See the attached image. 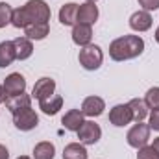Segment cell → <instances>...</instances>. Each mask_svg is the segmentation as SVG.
<instances>
[{"instance_id": "obj_33", "label": "cell", "mask_w": 159, "mask_h": 159, "mask_svg": "<svg viewBox=\"0 0 159 159\" xmlns=\"http://www.w3.org/2000/svg\"><path fill=\"white\" fill-rule=\"evenodd\" d=\"M17 159H32V157H28V156H20V157H17Z\"/></svg>"}, {"instance_id": "obj_7", "label": "cell", "mask_w": 159, "mask_h": 159, "mask_svg": "<svg viewBox=\"0 0 159 159\" xmlns=\"http://www.w3.org/2000/svg\"><path fill=\"white\" fill-rule=\"evenodd\" d=\"M133 120V113L131 107L128 104H117L115 107L109 109V122L117 128H124Z\"/></svg>"}, {"instance_id": "obj_21", "label": "cell", "mask_w": 159, "mask_h": 159, "mask_svg": "<svg viewBox=\"0 0 159 159\" xmlns=\"http://www.w3.org/2000/svg\"><path fill=\"white\" fill-rule=\"evenodd\" d=\"M87 148L81 143H69L63 148V159H87Z\"/></svg>"}, {"instance_id": "obj_4", "label": "cell", "mask_w": 159, "mask_h": 159, "mask_svg": "<svg viewBox=\"0 0 159 159\" xmlns=\"http://www.w3.org/2000/svg\"><path fill=\"white\" fill-rule=\"evenodd\" d=\"M150 126L148 124H144V122H137L133 128H129V131H128V135H126V141H128V144L131 146V148H143V146H146L148 144V141H150Z\"/></svg>"}, {"instance_id": "obj_11", "label": "cell", "mask_w": 159, "mask_h": 159, "mask_svg": "<svg viewBox=\"0 0 159 159\" xmlns=\"http://www.w3.org/2000/svg\"><path fill=\"white\" fill-rule=\"evenodd\" d=\"M98 20V7L94 2H85L78 6V22L80 24H89L93 26Z\"/></svg>"}, {"instance_id": "obj_30", "label": "cell", "mask_w": 159, "mask_h": 159, "mask_svg": "<svg viewBox=\"0 0 159 159\" xmlns=\"http://www.w3.org/2000/svg\"><path fill=\"white\" fill-rule=\"evenodd\" d=\"M6 98H7L6 89H4V85H0V104H4V102H6Z\"/></svg>"}, {"instance_id": "obj_18", "label": "cell", "mask_w": 159, "mask_h": 159, "mask_svg": "<svg viewBox=\"0 0 159 159\" xmlns=\"http://www.w3.org/2000/svg\"><path fill=\"white\" fill-rule=\"evenodd\" d=\"M4 104H6V107H7L11 113H15V111H19V109L30 107V106H32V96H30V94H26V93L13 94V96H7Z\"/></svg>"}, {"instance_id": "obj_25", "label": "cell", "mask_w": 159, "mask_h": 159, "mask_svg": "<svg viewBox=\"0 0 159 159\" xmlns=\"http://www.w3.org/2000/svg\"><path fill=\"white\" fill-rule=\"evenodd\" d=\"M144 102L150 109H156L159 107V87H152L146 91V96H144Z\"/></svg>"}, {"instance_id": "obj_3", "label": "cell", "mask_w": 159, "mask_h": 159, "mask_svg": "<svg viewBox=\"0 0 159 159\" xmlns=\"http://www.w3.org/2000/svg\"><path fill=\"white\" fill-rule=\"evenodd\" d=\"M78 61L85 70H96V69H100V65L104 61V52L98 44L91 43V44H87L80 50Z\"/></svg>"}, {"instance_id": "obj_19", "label": "cell", "mask_w": 159, "mask_h": 159, "mask_svg": "<svg viewBox=\"0 0 159 159\" xmlns=\"http://www.w3.org/2000/svg\"><path fill=\"white\" fill-rule=\"evenodd\" d=\"M15 59H17V52H15L13 41H2L0 43V69L9 67Z\"/></svg>"}, {"instance_id": "obj_28", "label": "cell", "mask_w": 159, "mask_h": 159, "mask_svg": "<svg viewBox=\"0 0 159 159\" xmlns=\"http://www.w3.org/2000/svg\"><path fill=\"white\" fill-rule=\"evenodd\" d=\"M148 126H150V129H156V131H159V107L152 109V113H150V122H148Z\"/></svg>"}, {"instance_id": "obj_16", "label": "cell", "mask_w": 159, "mask_h": 159, "mask_svg": "<svg viewBox=\"0 0 159 159\" xmlns=\"http://www.w3.org/2000/svg\"><path fill=\"white\" fill-rule=\"evenodd\" d=\"M83 117H85V115L81 113V109H69V111L63 115L61 124H63L69 131H78L80 128H81V124L85 122Z\"/></svg>"}, {"instance_id": "obj_31", "label": "cell", "mask_w": 159, "mask_h": 159, "mask_svg": "<svg viewBox=\"0 0 159 159\" xmlns=\"http://www.w3.org/2000/svg\"><path fill=\"white\" fill-rule=\"evenodd\" d=\"M152 146L156 148V152L159 154V137H157V139H154V144H152Z\"/></svg>"}, {"instance_id": "obj_29", "label": "cell", "mask_w": 159, "mask_h": 159, "mask_svg": "<svg viewBox=\"0 0 159 159\" xmlns=\"http://www.w3.org/2000/svg\"><path fill=\"white\" fill-rule=\"evenodd\" d=\"M0 159H9V150L4 144H0Z\"/></svg>"}, {"instance_id": "obj_14", "label": "cell", "mask_w": 159, "mask_h": 159, "mask_svg": "<svg viewBox=\"0 0 159 159\" xmlns=\"http://www.w3.org/2000/svg\"><path fill=\"white\" fill-rule=\"evenodd\" d=\"M59 22L63 26H74V24H78V4H74V2L63 4L61 9H59Z\"/></svg>"}, {"instance_id": "obj_34", "label": "cell", "mask_w": 159, "mask_h": 159, "mask_svg": "<svg viewBox=\"0 0 159 159\" xmlns=\"http://www.w3.org/2000/svg\"><path fill=\"white\" fill-rule=\"evenodd\" d=\"M87 2H96V0H87Z\"/></svg>"}, {"instance_id": "obj_15", "label": "cell", "mask_w": 159, "mask_h": 159, "mask_svg": "<svg viewBox=\"0 0 159 159\" xmlns=\"http://www.w3.org/2000/svg\"><path fill=\"white\" fill-rule=\"evenodd\" d=\"M61 107H63V96H59V94H52L48 98L39 100V109L44 115H50V117L57 115Z\"/></svg>"}, {"instance_id": "obj_12", "label": "cell", "mask_w": 159, "mask_h": 159, "mask_svg": "<svg viewBox=\"0 0 159 159\" xmlns=\"http://www.w3.org/2000/svg\"><path fill=\"white\" fill-rule=\"evenodd\" d=\"M54 91H56V81L52 78H46V76H44V78H39L35 81L34 91H32V96L37 98V100H43V98L52 96Z\"/></svg>"}, {"instance_id": "obj_10", "label": "cell", "mask_w": 159, "mask_h": 159, "mask_svg": "<svg viewBox=\"0 0 159 159\" xmlns=\"http://www.w3.org/2000/svg\"><path fill=\"white\" fill-rule=\"evenodd\" d=\"M4 89H6V94L7 96L20 94V93L26 91V78L20 72H11L7 78L4 80Z\"/></svg>"}, {"instance_id": "obj_6", "label": "cell", "mask_w": 159, "mask_h": 159, "mask_svg": "<svg viewBox=\"0 0 159 159\" xmlns=\"http://www.w3.org/2000/svg\"><path fill=\"white\" fill-rule=\"evenodd\" d=\"M76 133H78V139H80L81 144L91 146V144H96V143L100 141V137H102V128H100L94 120H85Z\"/></svg>"}, {"instance_id": "obj_22", "label": "cell", "mask_w": 159, "mask_h": 159, "mask_svg": "<svg viewBox=\"0 0 159 159\" xmlns=\"http://www.w3.org/2000/svg\"><path fill=\"white\" fill-rule=\"evenodd\" d=\"M56 157V146L50 141H41L34 146V159H54Z\"/></svg>"}, {"instance_id": "obj_8", "label": "cell", "mask_w": 159, "mask_h": 159, "mask_svg": "<svg viewBox=\"0 0 159 159\" xmlns=\"http://www.w3.org/2000/svg\"><path fill=\"white\" fill-rule=\"evenodd\" d=\"M104 109H106V102L100 96H87L81 102V113L85 117H91V119L100 117L104 113Z\"/></svg>"}, {"instance_id": "obj_23", "label": "cell", "mask_w": 159, "mask_h": 159, "mask_svg": "<svg viewBox=\"0 0 159 159\" xmlns=\"http://www.w3.org/2000/svg\"><path fill=\"white\" fill-rule=\"evenodd\" d=\"M128 106L131 107V113H133V120H135V122H143V120L148 117V109H150V107L146 106L144 100L133 98V100L128 102Z\"/></svg>"}, {"instance_id": "obj_26", "label": "cell", "mask_w": 159, "mask_h": 159, "mask_svg": "<svg viewBox=\"0 0 159 159\" xmlns=\"http://www.w3.org/2000/svg\"><path fill=\"white\" fill-rule=\"evenodd\" d=\"M137 159H159V154L156 152L154 146H143L139 148V154H137Z\"/></svg>"}, {"instance_id": "obj_1", "label": "cell", "mask_w": 159, "mask_h": 159, "mask_svg": "<svg viewBox=\"0 0 159 159\" xmlns=\"http://www.w3.org/2000/svg\"><path fill=\"white\" fill-rule=\"evenodd\" d=\"M50 6L44 0H28L22 7L13 9L11 24L15 28H26L32 22H48L50 20Z\"/></svg>"}, {"instance_id": "obj_27", "label": "cell", "mask_w": 159, "mask_h": 159, "mask_svg": "<svg viewBox=\"0 0 159 159\" xmlns=\"http://www.w3.org/2000/svg\"><path fill=\"white\" fill-rule=\"evenodd\" d=\"M139 6L144 9V11H156L159 9V0H137Z\"/></svg>"}, {"instance_id": "obj_17", "label": "cell", "mask_w": 159, "mask_h": 159, "mask_svg": "<svg viewBox=\"0 0 159 159\" xmlns=\"http://www.w3.org/2000/svg\"><path fill=\"white\" fill-rule=\"evenodd\" d=\"M48 34H50L48 22H32L24 28V35L30 41H43Z\"/></svg>"}, {"instance_id": "obj_32", "label": "cell", "mask_w": 159, "mask_h": 159, "mask_svg": "<svg viewBox=\"0 0 159 159\" xmlns=\"http://www.w3.org/2000/svg\"><path fill=\"white\" fill-rule=\"evenodd\" d=\"M154 37H156V41H157V44H159V26H157V30H156V34H154Z\"/></svg>"}, {"instance_id": "obj_13", "label": "cell", "mask_w": 159, "mask_h": 159, "mask_svg": "<svg viewBox=\"0 0 159 159\" xmlns=\"http://www.w3.org/2000/svg\"><path fill=\"white\" fill-rule=\"evenodd\" d=\"M72 41H74V44H78V46H87V44H91V41H93V28L89 26V24H74L72 26Z\"/></svg>"}, {"instance_id": "obj_24", "label": "cell", "mask_w": 159, "mask_h": 159, "mask_svg": "<svg viewBox=\"0 0 159 159\" xmlns=\"http://www.w3.org/2000/svg\"><path fill=\"white\" fill-rule=\"evenodd\" d=\"M11 15H13V7L7 2H0V28L11 24Z\"/></svg>"}, {"instance_id": "obj_20", "label": "cell", "mask_w": 159, "mask_h": 159, "mask_svg": "<svg viewBox=\"0 0 159 159\" xmlns=\"http://www.w3.org/2000/svg\"><path fill=\"white\" fill-rule=\"evenodd\" d=\"M13 44H15V52H17V59L19 61H24L28 57H32L34 54V44L28 37H17L13 39Z\"/></svg>"}, {"instance_id": "obj_9", "label": "cell", "mask_w": 159, "mask_h": 159, "mask_svg": "<svg viewBox=\"0 0 159 159\" xmlns=\"http://www.w3.org/2000/svg\"><path fill=\"white\" fill-rule=\"evenodd\" d=\"M152 24H154V19H152V15H150V11H144V9H141V11H135L131 17H129V28L133 30V32H146V30H150L152 28Z\"/></svg>"}, {"instance_id": "obj_5", "label": "cell", "mask_w": 159, "mask_h": 159, "mask_svg": "<svg viewBox=\"0 0 159 159\" xmlns=\"http://www.w3.org/2000/svg\"><path fill=\"white\" fill-rule=\"evenodd\" d=\"M13 124L20 131H32L34 128H37L39 117L32 107H24V109H19L13 113Z\"/></svg>"}, {"instance_id": "obj_2", "label": "cell", "mask_w": 159, "mask_h": 159, "mask_svg": "<svg viewBox=\"0 0 159 159\" xmlns=\"http://www.w3.org/2000/svg\"><path fill=\"white\" fill-rule=\"evenodd\" d=\"M144 52V39L139 35H122L111 41L109 44V57L113 61H128L135 59Z\"/></svg>"}]
</instances>
